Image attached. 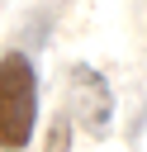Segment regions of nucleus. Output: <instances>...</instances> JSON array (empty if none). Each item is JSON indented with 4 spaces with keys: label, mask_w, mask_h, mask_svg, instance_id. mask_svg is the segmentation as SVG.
<instances>
[{
    "label": "nucleus",
    "mask_w": 147,
    "mask_h": 152,
    "mask_svg": "<svg viewBox=\"0 0 147 152\" xmlns=\"http://www.w3.org/2000/svg\"><path fill=\"white\" fill-rule=\"evenodd\" d=\"M71 119H81V128L90 138H104L114 124V90L95 66H71Z\"/></svg>",
    "instance_id": "f03ea898"
},
{
    "label": "nucleus",
    "mask_w": 147,
    "mask_h": 152,
    "mask_svg": "<svg viewBox=\"0 0 147 152\" xmlns=\"http://www.w3.org/2000/svg\"><path fill=\"white\" fill-rule=\"evenodd\" d=\"M38 128V71L24 52L0 57V152H24Z\"/></svg>",
    "instance_id": "f257e3e1"
},
{
    "label": "nucleus",
    "mask_w": 147,
    "mask_h": 152,
    "mask_svg": "<svg viewBox=\"0 0 147 152\" xmlns=\"http://www.w3.org/2000/svg\"><path fill=\"white\" fill-rule=\"evenodd\" d=\"M66 147H71V114H62V119L47 128V147H43V152H66Z\"/></svg>",
    "instance_id": "7ed1b4c3"
}]
</instances>
